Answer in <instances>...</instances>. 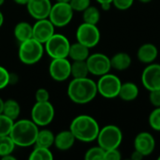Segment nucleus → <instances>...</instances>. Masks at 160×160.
<instances>
[{
  "instance_id": "6ab92c4d",
  "label": "nucleus",
  "mask_w": 160,
  "mask_h": 160,
  "mask_svg": "<svg viewBox=\"0 0 160 160\" xmlns=\"http://www.w3.org/2000/svg\"><path fill=\"white\" fill-rule=\"evenodd\" d=\"M139 87L136 83L131 82H122L118 98H120L123 101L130 102L135 100L139 97Z\"/></svg>"
},
{
  "instance_id": "473e14b6",
  "label": "nucleus",
  "mask_w": 160,
  "mask_h": 160,
  "mask_svg": "<svg viewBox=\"0 0 160 160\" xmlns=\"http://www.w3.org/2000/svg\"><path fill=\"white\" fill-rule=\"evenodd\" d=\"M9 82H10L9 71L6 68L0 66V90L8 87L9 85Z\"/></svg>"
},
{
  "instance_id": "5701e85b",
  "label": "nucleus",
  "mask_w": 160,
  "mask_h": 160,
  "mask_svg": "<svg viewBox=\"0 0 160 160\" xmlns=\"http://www.w3.org/2000/svg\"><path fill=\"white\" fill-rule=\"evenodd\" d=\"M54 137L55 135L53 134L52 130L47 129V128L39 129L38 132L35 145L39 146V147L51 148L54 143Z\"/></svg>"
},
{
  "instance_id": "f03ea898",
  "label": "nucleus",
  "mask_w": 160,
  "mask_h": 160,
  "mask_svg": "<svg viewBox=\"0 0 160 160\" xmlns=\"http://www.w3.org/2000/svg\"><path fill=\"white\" fill-rule=\"evenodd\" d=\"M99 129L100 128L98 121L88 114L76 116L69 126V130L74 135L76 141L82 142H92L97 141Z\"/></svg>"
},
{
  "instance_id": "ea45409f",
  "label": "nucleus",
  "mask_w": 160,
  "mask_h": 160,
  "mask_svg": "<svg viewBox=\"0 0 160 160\" xmlns=\"http://www.w3.org/2000/svg\"><path fill=\"white\" fill-rule=\"evenodd\" d=\"M28 1L29 0H13L14 3H16L17 5H20V6H26Z\"/></svg>"
},
{
  "instance_id": "dca6fc26",
  "label": "nucleus",
  "mask_w": 160,
  "mask_h": 160,
  "mask_svg": "<svg viewBox=\"0 0 160 160\" xmlns=\"http://www.w3.org/2000/svg\"><path fill=\"white\" fill-rule=\"evenodd\" d=\"M52 6L51 0H29L25 7L33 19L39 20L49 17Z\"/></svg>"
},
{
  "instance_id": "a18cd8bd",
  "label": "nucleus",
  "mask_w": 160,
  "mask_h": 160,
  "mask_svg": "<svg viewBox=\"0 0 160 160\" xmlns=\"http://www.w3.org/2000/svg\"><path fill=\"white\" fill-rule=\"evenodd\" d=\"M138 1H140V2L142 3V4H148V3H150L151 1H153V0H138Z\"/></svg>"
},
{
  "instance_id": "b1692460",
  "label": "nucleus",
  "mask_w": 160,
  "mask_h": 160,
  "mask_svg": "<svg viewBox=\"0 0 160 160\" xmlns=\"http://www.w3.org/2000/svg\"><path fill=\"white\" fill-rule=\"evenodd\" d=\"M3 114L13 121H16L21 114V106L15 99H8L4 101Z\"/></svg>"
},
{
  "instance_id": "c85d7f7f",
  "label": "nucleus",
  "mask_w": 160,
  "mask_h": 160,
  "mask_svg": "<svg viewBox=\"0 0 160 160\" xmlns=\"http://www.w3.org/2000/svg\"><path fill=\"white\" fill-rule=\"evenodd\" d=\"M105 150L99 145L89 148L84 155L85 160H104Z\"/></svg>"
},
{
  "instance_id": "bb28decb",
  "label": "nucleus",
  "mask_w": 160,
  "mask_h": 160,
  "mask_svg": "<svg viewBox=\"0 0 160 160\" xmlns=\"http://www.w3.org/2000/svg\"><path fill=\"white\" fill-rule=\"evenodd\" d=\"M16 145L9 135L0 137V158H4L13 153Z\"/></svg>"
},
{
  "instance_id": "58836bf2",
  "label": "nucleus",
  "mask_w": 160,
  "mask_h": 160,
  "mask_svg": "<svg viewBox=\"0 0 160 160\" xmlns=\"http://www.w3.org/2000/svg\"><path fill=\"white\" fill-rule=\"evenodd\" d=\"M112 3H103V4H100V8H101V9L104 10V11L110 10L111 8H112Z\"/></svg>"
},
{
  "instance_id": "a19ab883",
  "label": "nucleus",
  "mask_w": 160,
  "mask_h": 160,
  "mask_svg": "<svg viewBox=\"0 0 160 160\" xmlns=\"http://www.w3.org/2000/svg\"><path fill=\"white\" fill-rule=\"evenodd\" d=\"M2 159H4V160H16V158H15V157H13V156H12V154H10V155H8V156H6V157L2 158Z\"/></svg>"
},
{
  "instance_id": "f704fd0d",
  "label": "nucleus",
  "mask_w": 160,
  "mask_h": 160,
  "mask_svg": "<svg viewBox=\"0 0 160 160\" xmlns=\"http://www.w3.org/2000/svg\"><path fill=\"white\" fill-rule=\"evenodd\" d=\"M134 0H112V6L119 10H127L132 7Z\"/></svg>"
},
{
  "instance_id": "e433bc0d",
  "label": "nucleus",
  "mask_w": 160,
  "mask_h": 160,
  "mask_svg": "<svg viewBox=\"0 0 160 160\" xmlns=\"http://www.w3.org/2000/svg\"><path fill=\"white\" fill-rule=\"evenodd\" d=\"M149 101L155 108L160 107V90L149 91Z\"/></svg>"
},
{
  "instance_id": "4be33fe9",
  "label": "nucleus",
  "mask_w": 160,
  "mask_h": 160,
  "mask_svg": "<svg viewBox=\"0 0 160 160\" xmlns=\"http://www.w3.org/2000/svg\"><path fill=\"white\" fill-rule=\"evenodd\" d=\"M14 37L19 42H22L33 38V25L27 22H18L13 30Z\"/></svg>"
},
{
  "instance_id": "c756f323",
  "label": "nucleus",
  "mask_w": 160,
  "mask_h": 160,
  "mask_svg": "<svg viewBox=\"0 0 160 160\" xmlns=\"http://www.w3.org/2000/svg\"><path fill=\"white\" fill-rule=\"evenodd\" d=\"M14 121L6 116L5 114H0V137L1 136H8L9 135Z\"/></svg>"
},
{
  "instance_id": "f257e3e1",
  "label": "nucleus",
  "mask_w": 160,
  "mask_h": 160,
  "mask_svg": "<svg viewBox=\"0 0 160 160\" xmlns=\"http://www.w3.org/2000/svg\"><path fill=\"white\" fill-rule=\"evenodd\" d=\"M68 97L75 104L84 105L95 99L98 95L97 82L86 78H73L68 86Z\"/></svg>"
},
{
  "instance_id": "2eb2a0df",
  "label": "nucleus",
  "mask_w": 160,
  "mask_h": 160,
  "mask_svg": "<svg viewBox=\"0 0 160 160\" xmlns=\"http://www.w3.org/2000/svg\"><path fill=\"white\" fill-rule=\"evenodd\" d=\"M134 149L145 157L152 155L156 149V140L154 136L146 131L140 132L134 139Z\"/></svg>"
},
{
  "instance_id": "72a5a7b5",
  "label": "nucleus",
  "mask_w": 160,
  "mask_h": 160,
  "mask_svg": "<svg viewBox=\"0 0 160 160\" xmlns=\"http://www.w3.org/2000/svg\"><path fill=\"white\" fill-rule=\"evenodd\" d=\"M36 102H45L50 101V93L45 88H39L35 93Z\"/></svg>"
},
{
  "instance_id": "7ed1b4c3",
  "label": "nucleus",
  "mask_w": 160,
  "mask_h": 160,
  "mask_svg": "<svg viewBox=\"0 0 160 160\" xmlns=\"http://www.w3.org/2000/svg\"><path fill=\"white\" fill-rule=\"evenodd\" d=\"M38 130V127L31 119H17L14 121L9 136L16 146L26 148L35 145Z\"/></svg>"
},
{
  "instance_id": "79ce46f5",
  "label": "nucleus",
  "mask_w": 160,
  "mask_h": 160,
  "mask_svg": "<svg viewBox=\"0 0 160 160\" xmlns=\"http://www.w3.org/2000/svg\"><path fill=\"white\" fill-rule=\"evenodd\" d=\"M99 5L103 4V3H112V0H96Z\"/></svg>"
},
{
  "instance_id": "4c0bfd02",
  "label": "nucleus",
  "mask_w": 160,
  "mask_h": 160,
  "mask_svg": "<svg viewBox=\"0 0 160 160\" xmlns=\"http://www.w3.org/2000/svg\"><path fill=\"white\" fill-rule=\"evenodd\" d=\"M144 158V156L142 154H141L140 152H138L137 150L134 149V151L132 152L131 156H130V158L132 160H142Z\"/></svg>"
},
{
  "instance_id": "aec40b11",
  "label": "nucleus",
  "mask_w": 160,
  "mask_h": 160,
  "mask_svg": "<svg viewBox=\"0 0 160 160\" xmlns=\"http://www.w3.org/2000/svg\"><path fill=\"white\" fill-rule=\"evenodd\" d=\"M132 63V59L128 52H120L112 55L111 58V66L112 68L116 69L118 71H123L128 69Z\"/></svg>"
},
{
  "instance_id": "393cba45",
  "label": "nucleus",
  "mask_w": 160,
  "mask_h": 160,
  "mask_svg": "<svg viewBox=\"0 0 160 160\" xmlns=\"http://www.w3.org/2000/svg\"><path fill=\"white\" fill-rule=\"evenodd\" d=\"M89 74L86 61H73L71 63V76L73 78H86Z\"/></svg>"
},
{
  "instance_id": "37998d69",
  "label": "nucleus",
  "mask_w": 160,
  "mask_h": 160,
  "mask_svg": "<svg viewBox=\"0 0 160 160\" xmlns=\"http://www.w3.org/2000/svg\"><path fill=\"white\" fill-rule=\"evenodd\" d=\"M3 108H4V100L0 98V114L3 113Z\"/></svg>"
},
{
  "instance_id": "0eeeda50",
  "label": "nucleus",
  "mask_w": 160,
  "mask_h": 160,
  "mask_svg": "<svg viewBox=\"0 0 160 160\" xmlns=\"http://www.w3.org/2000/svg\"><path fill=\"white\" fill-rule=\"evenodd\" d=\"M121 85L122 82L118 76L110 72L106 73L100 76L97 82L98 94L109 99L118 98Z\"/></svg>"
},
{
  "instance_id": "1a4fd4ad",
  "label": "nucleus",
  "mask_w": 160,
  "mask_h": 160,
  "mask_svg": "<svg viewBox=\"0 0 160 160\" xmlns=\"http://www.w3.org/2000/svg\"><path fill=\"white\" fill-rule=\"evenodd\" d=\"M73 15L74 10L69 3L55 2L52 6L48 18L55 27H65L72 21Z\"/></svg>"
},
{
  "instance_id": "a878e982",
  "label": "nucleus",
  "mask_w": 160,
  "mask_h": 160,
  "mask_svg": "<svg viewBox=\"0 0 160 160\" xmlns=\"http://www.w3.org/2000/svg\"><path fill=\"white\" fill-rule=\"evenodd\" d=\"M82 20L83 22L98 24L100 21V10L94 6H89L86 9L82 11Z\"/></svg>"
},
{
  "instance_id": "09e8293b",
  "label": "nucleus",
  "mask_w": 160,
  "mask_h": 160,
  "mask_svg": "<svg viewBox=\"0 0 160 160\" xmlns=\"http://www.w3.org/2000/svg\"><path fill=\"white\" fill-rule=\"evenodd\" d=\"M158 160H160V156H159V157H158Z\"/></svg>"
},
{
  "instance_id": "f3484780",
  "label": "nucleus",
  "mask_w": 160,
  "mask_h": 160,
  "mask_svg": "<svg viewBox=\"0 0 160 160\" xmlns=\"http://www.w3.org/2000/svg\"><path fill=\"white\" fill-rule=\"evenodd\" d=\"M158 55V47L152 43H144L138 49L137 57L142 64L148 65L156 61Z\"/></svg>"
},
{
  "instance_id": "f8f14e48",
  "label": "nucleus",
  "mask_w": 160,
  "mask_h": 160,
  "mask_svg": "<svg viewBox=\"0 0 160 160\" xmlns=\"http://www.w3.org/2000/svg\"><path fill=\"white\" fill-rule=\"evenodd\" d=\"M48 70L53 81L65 82L71 76V62L68 58L52 59Z\"/></svg>"
},
{
  "instance_id": "423d86ee",
  "label": "nucleus",
  "mask_w": 160,
  "mask_h": 160,
  "mask_svg": "<svg viewBox=\"0 0 160 160\" xmlns=\"http://www.w3.org/2000/svg\"><path fill=\"white\" fill-rule=\"evenodd\" d=\"M70 44L66 36L54 33L44 44V50L52 59L68 58Z\"/></svg>"
},
{
  "instance_id": "c9c22d12",
  "label": "nucleus",
  "mask_w": 160,
  "mask_h": 160,
  "mask_svg": "<svg viewBox=\"0 0 160 160\" xmlns=\"http://www.w3.org/2000/svg\"><path fill=\"white\" fill-rule=\"evenodd\" d=\"M121 158H122V155L121 152L119 151V148L105 151L104 160H120Z\"/></svg>"
},
{
  "instance_id": "ddd939ff",
  "label": "nucleus",
  "mask_w": 160,
  "mask_h": 160,
  "mask_svg": "<svg viewBox=\"0 0 160 160\" xmlns=\"http://www.w3.org/2000/svg\"><path fill=\"white\" fill-rule=\"evenodd\" d=\"M142 83L148 91L160 90V64L151 63L142 73Z\"/></svg>"
},
{
  "instance_id": "412c9836",
  "label": "nucleus",
  "mask_w": 160,
  "mask_h": 160,
  "mask_svg": "<svg viewBox=\"0 0 160 160\" xmlns=\"http://www.w3.org/2000/svg\"><path fill=\"white\" fill-rule=\"evenodd\" d=\"M90 55V48L86 47L85 45L76 42L70 44L68 57L72 61H86L88 56Z\"/></svg>"
},
{
  "instance_id": "7c9ffc66",
  "label": "nucleus",
  "mask_w": 160,
  "mask_h": 160,
  "mask_svg": "<svg viewBox=\"0 0 160 160\" xmlns=\"http://www.w3.org/2000/svg\"><path fill=\"white\" fill-rule=\"evenodd\" d=\"M148 122L150 128L153 130L160 132V107L155 108L151 112L148 118Z\"/></svg>"
},
{
  "instance_id": "de8ad7c7",
  "label": "nucleus",
  "mask_w": 160,
  "mask_h": 160,
  "mask_svg": "<svg viewBox=\"0 0 160 160\" xmlns=\"http://www.w3.org/2000/svg\"><path fill=\"white\" fill-rule=\"evenodd\" d=\"M5 3V0H0V7L3 6V4Z\"/></svg>"
},
{
  "instance_id": "20e7f679",
  "label": "nucleus",
  "mask_w": 160,
  "mask_h": 160,
  "mask_svg": "<svg viewBox=\"0 0 160 160\" xmlns=\"http://www.w3.org/2000/svg\"><path fill=\"white\" fill-rule=\"evenodd\" d=\"M44 52V44L32 38L22 42H20L18 57L22 64L32 66L41 60Z\"/></svg>"
},
{
  "instance_id": "39448f33",
  "label": "nucleus",
  "mask_w": 160,
  "mask_h": 160,
  "mask_svg": "<svg viewBox=\"0 0 160 160\" xmlns=\"http://www.w3.org/2000/svg\"><path fill=\"white\" fill-rule=\"evenodd\" d=\"M97 142L105 151L119 148L123 142V132L115 125H107L99 129Z\"/></svg>"
},
{
  "instance_id": "2f4dec72",
  "label": "nucleus",
  "mask_w": 160,
  "mask_h": 160,
  "mask_svg": "<svg viewBox=\"0 0 160 160\" xmlns=\"http://www.w3.org/2000/svg\"><path fill=\"white\" fill-rule=\"evenodd\" d=\"M69 5L74 12H82L91 5V0H70Z\"/></svg>"
},
{
  "instance_id": "cd10ccee",
  "label": "nucleus",
  "mask_w": 160,
  "mask_h": 160,
  "mask_svg": "<svg viewBox=\"0 0 160 160\" xmlns=\"http://www.w3.org/2000/svg\"><path fill=\"white\" fill-rule=\"evenodd\" d=\"M28 158L30 160H52L53 159V155L50 148L36 146Z\"/></svg>"
},
{
  "instance_id": "a211bd4d",
  "label": "nucleus",
  "mask_w": 160,
  "mask_h": 160,
  "mask_svg": "<svg viewBox=\"0 0 160 160\" xmlns=\"http://www.w3.org/2000/svg\"><path fill=\"white\" fill-rule=\"evenodd\" d=\"M75 142H76V139L69 129L63 130L55 135L53 145L55 146L57 150L68 151L73 147Z\"/></svg>"
},
{
  "instance_id": "6e6552de",
  "label": "nucleus",
  "mask_w": 160,
  "mask_h": 160,
  "mask_svg": "<svg viewBox=\"0 0 160 160\" xmlns=\"http://www.w3.org/2000/svg\"><path fill=\"white\" fill-rule=\"evenodd\" d=\"M55 115L53 105L50 101L36 102L31 110V120L39 128L50 125Z\"/></svg>"
},
{
  "instance_id": "49530a36",
  "label": "nucleus",
  "mask_w": 160,
  "mask_h": 160,
  "mask_svg": "<svg viewBox=\"0 0 160 160\" xmlns=\"http://www.w3.org/2000/svg\"><path fill=\"white\" fill-rule=\"evenodd\" d=\"M55 2H60V3H69L70 0H55Z\"/></svg>"
},
{
  "instance_id": "9d476101",
  "label": "nucleus",
  "mask_w": 160,
  "mask_h": 160,
  "mask_svg": "<svg viewBox=\"0 0 160 160\" xmlns=\"http://www.w3.org/2000/svg\"><path fill=\"white\" fill-rule=\"evenodd\" d=\"M76 39L90 49L94 48L99 43L100 31L96 24L82 22L76 30Z\"/></svg>"
},
{
  "instance_id": "4468645a",
  "label": "nucleus",
  "mask_w": 160,
  "mask_h": 160,
  "mask_svg": "<svg viewBox=\"0 0 160 160\" xmlns=\"http://www.w3.org/2000/svg\"><path fill=\"white\" fill-rule=\"evenodd\" d=\"M55 33V26L49 18L36 20L33 24V38L45 44L46 41Z\"/></svg>"
},
{
  "instance_id": "9b49d317",
  "label": "nucleus",
  "mask_w": 160,
  "mask_h": 160,
  "mask_svg": "<svg viewBox=\"0 0 160 160\" xmlns=\"http://www.w3.org/2000/svg\"><path fill=\"white\" fill-rule=\"evenodd\" d=\"M86 64L89 73L98 77L109 73L112 69L111 58L101 52H95L90 54L86 59Z\"/></svg>"
},
{
  "instance_id": "c03bdc74",
  "label": "nucleus",
  "mask_w": 160,
  "mask_h": 160,
  "mask_svg": "<svg viewBox=\"0 0 160 160\" xmlns=\"http://www.w3.org/2000/svg\"><path fill=\"white\" fill-rule=\"evenodd\" d=\"M3 23H4V15H3V13L1 12V10H0V28L2 27Z\"/></svg>"
}]
</instances>
